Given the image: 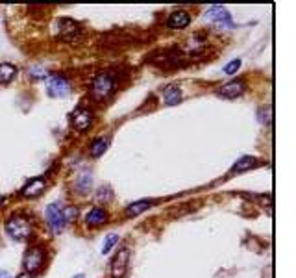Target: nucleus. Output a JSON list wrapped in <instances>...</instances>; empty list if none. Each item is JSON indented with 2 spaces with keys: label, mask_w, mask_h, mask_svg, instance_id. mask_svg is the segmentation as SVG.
<instances>
[{
  "label": "nucleus",
  "mask_w": 296,
  "mask_h": 278,
  "mask_svg": "<svg viewBox=\"0 0 296 278\" xmlns=\"http://www.w3.org/2000/svg\"><path fill=\"white\" fill-rule=\"evenodd\" d=\"M115 87H117V78L111 73H100L94 76L89 85V95L98 102L108 101L115 91Z\"/></svg>",
  "instance_id": "nucleus-1"
},
{
  "label": "nucleus",
  "mask_w": 296,
  "mask_h": 278,
  "mask_svg": "<svg viewBox=\"0 0 296 278\" xmlns=\"http://www.w3.org/2000/svg\"><path fill=\"white\" fill-rule=\"evenodd\" d=\"M6 232L15 241H26L28 237L32 236V225L23 215H11L6 221Z\"/></svg>",
  "instance_id": "nucleus-2"
},
{
  "label": "nucleus",
  "mask_w": 296,
  "mask_h": 278,
  "mask_svg": "<svg viewBox=\"0 0 296 278\" xmlns=\"http://www.w3.org/2000/svg\"><path fill=\"white\" fill-rule=\"evenodd\" d=\"M45 221H46V227L50 228V232L54 236H58L63 232L65 228V219H63V208L59 202L48 204L46 210H45Z\"/></svg>",
  "instance_id": "nucleus-3"
},
{
  "label": "nucleus",
  "mask_w": 296,
  "mask_h": 278,
  "mask_svg": "<svg viewBox=\"0 0 296 278\" xmlns=\"http://www.w3.org/2000/svg\"><path fill=\"white\" fill-rule=\"evenodd\" d=\"M56 35H58V39H63V41H76L82 37V26L72 19H58Z\"/></svg>",
  "instance_id": "nucleus-4"
},
{
  "label": "nucleus",
  "mask_w": 296,
  "mask_h": 278,
  "mask_svg": "<svg viewBox=\"0 0 296 278\" xmlns=\"http://www.w3.org/2000/svg\"><path fill=\"white\" fill-rule=\"evenodd\" d=\"M70 93V82L65 76L52 75L46 78V95L52 99H63Z\"/></svg>",
  "instance_id": "nucleus-5"
},
{
  "label": "nucleus",
  "mask_w": 296,
  "mask_h": 278,
  "mask_svg": "<svg viewBox=\"0 0 296 278\" xmlns=\"http://www.w3.org/2000/svg\"><path fill=\"white\" fill-rule=\"evenodd\" d=\"M43 261H45V251L41 247H30L24 253L23 265H24V271L28 275H35L37 271L41 269Z\"/></svg>",
  "instance_id": "nucleus-6"
},
{
  "label": "nucleus",
  "mask_w": 296,
  "mask_h": 278,
  "mask_svg": "<svg viewBox=\"0 0 296 278\" xmlns=\"http://www.w3.org/2000/svg\"><path fill=\"white\" fill-rule=\"evenodd\" d=\"M128 258H130L128 249L120 247L117 254L113 256V260H111V278H124L128 271Z\"/></svg>",
  "instance_id": "nucleus-7"
},
{
  "label": "nucleus",
  "mask_w": 296,
  "mask_h": 278,
  "mask_svg": "<svg viewBox=\"0 0 296 278\" xmlns=\"http://www.w3.org/2000/svg\"><path fill=\"white\" fill-rule=\"evenodd\" d=\"M91 123H93V115H91V111L87 110V108L78 106L76 110L70 113V125L76 130H80V132L87 130V128L91 126Z\"/></svg>",
  "instance_id": "nucleus-8"
},
{
  "label": "nucleus",
  "mask_w": 296,
  "mask_h": 278,
  "mask_svg": "<svg viewBox=\"0 0 296 278\" xmlns=\"http://www.w3.org/2000/svg\"><path fill=\"white\" fill-rule=\"evenodd\" d=\"M45 189H46V180H45V177H37V178L28 180L21 193L24 195L26 199H35V197H39Z\"/></svg>",
  "instance_id": "nucleus-9"
},
{
  "label": "nucleus",
  "mask_w": 296,
  "mask_h": 278,
  "mask_svg": "<svg viewBox=\"0 0 296 278\" xmlns=\"http://www.w3.org/2000/svg\"><path fill=\"white\" fill-rule=\"evenodd\" d=\"M72 187L76 189L78 193H89L91 191V187H93V173L89 171V169H84V171H80L74 178V182H72Z\"/></svg>",
  "instance_id": "nucleus-10"
},
{
  "label": "nucleus",
  "mask_w": 296,
  "mask_h": 278,
  "mask_svg": "<svg viewBox=\"0 0 296 278\" xmlns=\"http://www.w3.org/2000/svg\"><path fill=\"white\" fill-rule=\"evenodd\" d=\"M106 223H108V211L104 210V208H100V206L91 208V210L87 211V215H85V225L91 228L102 227Z\"/></svg>",
  "instance_id": "nucleus-11"
},
{
  "label": "nucleus",
  "mask_w": 296,
  "mask_h": 278,
  "mask_svg": "<svg viewBox=\"0 0 296 278\" xmlns=\"http://www.w3.org/2000/svg\"><path fill=\"white\" fill-rule=\"evenodd\" d=\"M217 93H219L220 97H224V99H237V97H241L245 93V82L243 80L228 82V84L222 85Z\"/></svg>",
  "instance_id": "nucleus-12"
},
{
  "label": "nucleus",
  "mask_w": 296,
  "mask_h": 278,
  "mask_svg": "<svg viewBox=\"0 0 296 278\" xmlns=\"http://www.w3.org/2000/svg\"><path fill=\"white\" fill-rule=\"evenodd\" d=\"M161 99H163V104L165 106H176L182 102V89L178 87L176 84L167 85L163 93H161Z\"/></svg>",
  "instance_id": "nucleus-13"
},
{
  "label": "nucleus",
  "mask_w": 296,
  "mask_h": 278,
  "mask_svg": "<svg viewBox=\"0 0 296 278\" xmlns=\"http://www.w3.org/2000/svg\"><path fill=\"white\" fill-rule=\"evenodd\" d=\"M205 17L213 19V21H217V23H220V25L233 26L231 25V17H229V13L222 8V6H211V8L205 11Z\"/></svg>",
  "instance_id": "nucleus-14"
},
{
  "label": "nucleus",
  "mask_w": 296,
  "mask_h": 278,
  "mask_svg": "<svg viewBox=\"0 0 296 278\" xmlns=\"http://www.w3.org/2000/svg\"><path fill=\"white\" fill-rule=\"evenodd\" d=\"M189 23H191V15H189L187 11H183V9L170 13L169 19H167V25H169L170 28H176V30L189 26Z\"/></svg>",
  "instance_id": "nucleus-15"
},
{
  "label": "nucleus",
  "mask_w": 296,
  "mask_h": 278,
  "mask_svg": "<svg viewBox=\"0 0 296 278\" xmlns=\"http://www.w3.org/2000/svg\"><path fill=\"white\" fill-rule=\"evenodd\" d=\"M17 76V67L13 63H0V84H9Z\"/></svg>",
  "instance_id": "nucleus-16"
},
{
  "label": "nucleus",
  "mask_w": 296,
  "mask_h": 278,
  "mask_svg": "<svg viewBox=\"0 0 296 278\" xmlns=\"http://www.w3.org/2000/svg\"><path fill=\"white\" fill-rule=\"evenodd\" d=\"M108 149H110V139H108V137H96L93 143H91V147H89V154H91L93 158H98V156H102Z\"/></svg>",
  "instance_id": "nucleus-17"
},
{
  "label": "nucleus",
  "mask_w": 296,
  "mask_h": 278,
  "mask_svg": "<svg viewBox=\"0 0 296 278\" xmlns=\"http://www.w3.org/2000/svg\"><path fill=\"white\" fill-rule=\"evenodd\" d=\"M150 206H152V202H150V201H136V202L128 204V206H126L128 217H137V215H141L143 211L148 210Z\"/></svg>",
  "instance_id": "nucleus-18"
},
{
  "label": "nucleus",
  "mask_w": 296,
  "mask_h": 278,
  "mask_svg": "<svg viewBox=\"0 0 296 278\" xmlns=\"http://www.w3.org/2000/svg\"><path fill=\"white\" fill-rule=\"evenodd\" d=\"M255 163H257V160H255L254 156H243V158L231 167V173H243V171H248V169L252 167V165H255Z\"/></svg>",
  "instance_id": "nucleus-19"
},
{
  "label": "nucleus",
  "mask_w": 296,
  "mask_h": 278,
  "mask_svg": "<svg viewBox=\"0 0 296 278\" xmlns=\"http://www.w3.org/2000/svg\"><path fill=\"white\" fill-rule=\"evenodd\" d=\"M96 201L100 204H108L113 201V189H111L110 185H100L98 189H96Z\"/></svg>",
  "instance_id": "nucleus-20"
},
{
  "label": "nucleus",
  "mask_w": 296,
  "mask_h": 278,
  "mask_svg": "<svg viewBox=\"0 0 296 278\" xmlns=\"http://www.w3.org/2000/svg\"><path fill=\"white\" fill-rule=\"evenodd\" d=\"M118 241V234H108L104 239V247H102V254H108L115 247V243Z\"/></svg>",
  "instance_id": "nucleus-21"
},
{
  "label": "nucleus",
  "mask_w": 296,
  "mask_h": 278,
  "mask_svg": "<svg viewBox=\"0 0 296 278\" xmlns=\"http://www.w3.org/2000/svg\"><path fill=\"white\" fill-rule=\"evenodd\" d=\"M76 217H78V208H74V206H68V208L63 210V219H65V223H72Z\"/></svg>",
  "instance_id": "nucleus-22"
},
{
  "label": "nucleus",
  "mask_w": 296,
  "mask_h": 278,
  "mask_svg": "<svg viewBox=\"0 0 296 278\" xmlns=\"http://www.w3.org/2000/svg\"><path fill=\"white\" fill-rule=\"evenodd\" d=\"M30 76L34 78V80H39V78H48V75H46V71L43 67H30Z\"/></svg>",
  "instance_id": "nucleus-23"
},
{
  "label": "nucleus",
  "mask_w": 296,
  "mask_h": 278,
  "mask_svg": "<svg viewBox=\"0 0 296 278\" xmlns=\"http://www.w3.org/2000/svg\"><path fill=\"white\" fill-rule=\"evenodd\" d=\"M239 67H241V59H233V61H229L228 65L224 67V73L226 75H233V73L239 71Z\"/></svg>",
  "instance_id": "nucleus-24"
},
{
  "label": "nucleus",
  "mask_w": 296,
  "mask_h": 278,
  "mask_svg": "<svg viewBox=\"0 0 296 278\" xmlns=\"http://www.w3.org/2000/svg\"><path fill=\"white\" fill-rule=\"evenodd\" d=\"M0 278H11V277H9L8 271H2V269H0Z\"/></svg>",
  "instance_id": "nucleus-25"
},
{
  "label": "nucleus",
  "mask_w": 296,
  "mask_h": 278,
  "mask_svg": "<svg viewBox=\"0 0 296 278\" xmlns=\"http://www.w3.org/2000/svg\"><path fill=\"white\" fill-rule=\"evenodd\" d=\"M17 278H32V277H30V275H28V273H26V275H24V273H23V275H19Z\"/></svg>",
  "instance_id": "nucleus-26"
},
{
  "label": "nucleus",
  "mask_w": 296,
  "mask_h": 278,
  "mask_svg": "<svg viewBox=\"0 0 296 278\" xmlns=\"http://www.w3.org/2000/svg\"><path fill=\"white\" fill-rule=\"evenodd\" d=\"M72 278H85V275H74Z\"/></svg>",
  "instance_id": "nucleus-27"
}]
</instances>
